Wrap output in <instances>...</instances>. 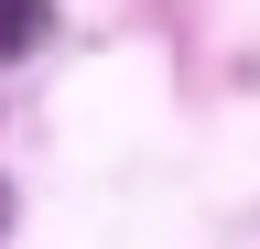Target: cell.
Returning <instances> with one entry per match:
<instances>
[{
  "mask_svg": "<svg viewBox=\"0 0 260 249\" xmlns=\"http://www.w3.org/2000/svg\"><path fill=\"white\" fill-rule=\"evenodd\" d=\"M54 33V0H0V54H32Z\"/></svg>",
  "mask_w": 260,
  "mask_h": 249,
  "instance_id": "1",
  "label": "cell"
}]
</instances>
